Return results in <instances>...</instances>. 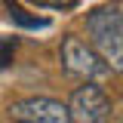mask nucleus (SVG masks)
I'll use <instances>...</instances> for the list:
<instances>
[{
	"label": "nucleus",
	"mask_w": 123,
	"mask_h": 123,
	"mask_svg": "<svg viewBox=\"0 0 123 123\" xmlns=\"http://www.w3.org/2000/svg\"><path fill=\"white\" fill-rule=\"evenodd\" d=\"M86 31H89L92 49L102 55L111 74H123V6H98L86 15Z\"/></svg>",
	"instance_id": "f257e3e1"
},
{
	"label": "nucleus",
	"mask_w": 123,
	"mask_h": 123,
	"mask_svg": "<svg viewBox=\"0 0 123 123\" xmlns=\"http://www.w3.org/2000/svg\"><path fill=\"white\" fill-rule=\"evenodd\" d=\"M59 55H62V68L71 77L83 80V83H105L108 77H111V68L92 49V43H83L77 34H65L62 37Z\"/></svg>",
	"instance_id": "f03ea898"
},
{
	"label": "nucleus",
	"mask_w": 123,
	"mask_h": 123,
	"mask_svg": "<svg viewBox=\"0 0 123 123\" xmlns=\"http://www.w3.org/2000/svg\"><path fill=\"white\" fill-rule=\"evenodd\" d=\"M114 114V105L108 92L98 83H83L68 98V117L71 123H108Z\"/></svg>",
	"instance_id": "7ed1b4c3"
},
{
	"label": "nucleus",
	"mask_w": 123,
	"mask_h": 123,
	"mask_svg": "<svg viewBox=\"0 0 123 123\" xmlns=\"http://www.w3.org/2000/svg\"><path fill=\"white\" fill-rule=\"evenodd\" d=\"M6 114H9V123H71L68 105H62L55 98H46V95L18 98L9 105Z\"/></svg>",
	"instance_id": "20e7f679"
},
{
	"label": "nucleus",
	"mask_w": 123,
	"mask_h": 123,
	"mask_svg": "<svg viewBox=\"0 0 123 123\" xmlns=\"http://www.w3.org/2000/svg\"><path fill=\"white\" fill-rule=\"evenodd\" d=\"M6 12H9V18H12L15 25H22V28H49V18H40V15H28L18 3H12V0H6Z\"/></svg>",
	"instance_id": "39448f33"
},
{
	"label": "nucleus",
	"mask_w": 123,
	"mask_h": 123,
	"mask_svg": "<svg viewBox=\"0 0 123 123\" xmlns=\"http://www.w3.org/2000/svg\"><path fill=\"white\" fill-rule=\"evenodd\" d=\"M15 46H18V40H15V37H0V71H6V68L12 65Z\"/></svg>",
	"instance_id": "423d86ee"
},
{
	"label": "nucleus",
	"mask_w": 123,
	"mask_h": 123,
	"mask_svg": "<svg viewBox=\"0 0 123 123\" xmlns=\"http://www.w3.org/2000/svg\"><path fill=\"white\" fill-rule=\"evenodd\" d=\"M37 6H46V9H74L80 0H34Z\"/></svg>",
	"instance_id": "0eeeda50"
}]
</instances>
